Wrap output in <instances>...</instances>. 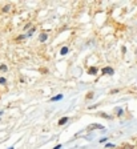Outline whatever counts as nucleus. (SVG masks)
Wrapping results in <instances>:
<instances>
[{
	"label": "nucleus",
	"mask_w": 137,
	"mask_h": 149,
	"mask_svg": "<svg viewBox=\"0 0 137 149\" xmlns=\"http://www.w3.org/2000/svg\"><path fill=\"white\" fill-rule=\"evenodd\" d=\"M103 73H105V75H113V73H115V71H113V68H111V67H105V68H103Z\"/></svg>",
	"instance_id": "nucleus-1"
},
{
	"label": "nucleus",
	"mask_w": 137,
	"mask_h": 149,
	"mask_svg": "<svg viewBox=\"0 0 137 149\" xmlns=\"http://www.w3.org/2000/svg\"><path fill=\"white\" fill-rule=\"evenodd\" d=\"M8 149H13V146H11V148H8Z\"/></svg>",
	"instance_id": "nucleus-11"
},
{
	"label": "nucleus",
	"mask_w": 137,
	"mask_h": 149,
	"mask_svg": "<svg viewBox=\"0 0 137 149\" xmlns=\"http://www.w3.org/2000/svg\"><path fill=\"white\" fill-rule=\"evenodd\" d=\"M9 8H11L9 5H5V7L3 8V12H8V11H9Z\"/></svg>",
	"instance_id": "nucleus-8"
},
{
	"label": "nucleus",
	"mask_w": 137,
	"mask_h": 149,
	"mask_svg": "<svg viewBox=\"0 0 137 149\" xmlns=\"http://www.w3.org/2000/svg\"><path fill=\"white\" fill-rule=\"evenodd\" d=\"M96 72H97V68H91V69H89V75H96Z\"/></svg>",
	"instance_id": "nucleus-6"
},
{
	"label": "nucleus",
	"mask_w": 137,
	"mask_h": 149,
	"mask_svg": "<svg viewBox=\"0 0 137 149\" xmlns=\"http://www.w3.org/2000/svg\"><path fill=\"white\" fill-rule=\"evenodd\" d=\"M61 148H63V146H61L60 144H59V145H56V146H55V148H53V149H61Z\"/></svg>",
	"instance_id": "nucleus-10"
},
{
	"label": "nucleus",
	"mask_w": 137,
	"mask_h": 149,
	"mask_svg": "<svg viewBox=\"0 0 137 149\" xmlns=\"http://www.w3.org/2000/svg\"><path fill=\"white\" fill-rule=\"evenodd\" d=\"M7 65H4V64H2V65H0V71H3V72H7Z\"/></svg>",
	"instance_id": "nucleus-7"
},
{
	"label": "nucleus",
	"mask_w": 137,
	"mask_h": 149,
	"mask_svg": "<svg viewBox=\"0 0 137 149\" xmlns=\"http://www.w3.org/2000/svg\"><path fill=\"white\" fill-rule=\"evenodd\" d=\"M47 37H48V36H47V33H41L40 36H39V40H40V41H45Z\"/></svg>",
	"instance_id": "nucleus-3"
},
{
	"label": "nucleus",
	"mask_w": 137,
	"mask_h": 149,
	"mask_svg": "<svg viewBox=\"0 0 137 149\" xmlns=\"http://www.w3.org/2000/svg\"><path fill=\"white\" fill-rule=\"evenodd\" d=\"M61 99H63V94H57V96L52 97V99H51V101H59V100H61Z\"/></svg>",
	"instance_id": "nucleus-4"
},
{
	"label": "nucleus",
	"mask_w": 137,
	"mask_h": 149,
	"mask_svg": "<svg viewBox=\"0 0 137 149\" xmlns=\"http://www.w3.org/2000/svg\"><path fill=\"white\" fill-rule=\"evenodd\" d=\"M5 83H7V80L4 77H0V84H5Z\"/></svg>",
	"instance_id": "nucleus-9"
},
{
	"label": "nucleus",
	"mask_w": 137,
	"mask_h": 149,
	"mask_svg": "<svg viewBox=\"0 0 137 149\" xmlns=\"http://www.w3.org/2000/svg\"><path fill=\"white\" fill-rule=\"evenodd\" d=\"M60 53H61L63 56H64V55H67V53H68V47H63L61 51H60Z\"/></svg>",
	"instance_id": "nucleus-5"
},
{
	"label": "nucleus",
	"mask_w": 137,
	"mask_h": 149,
	"mask_svg": "<svg viewBox=\"0 0 137 149\" xmlns=\"http://www.w3.org/2000/svg\"><path fill=\"white\" fill-rule=\"evenodd\" d=\"M67 121H68V117H63V118H60V120H59V125H64Z\"/></svg>",
	"instance_id": "nucleus-2"
}]
</instances>
